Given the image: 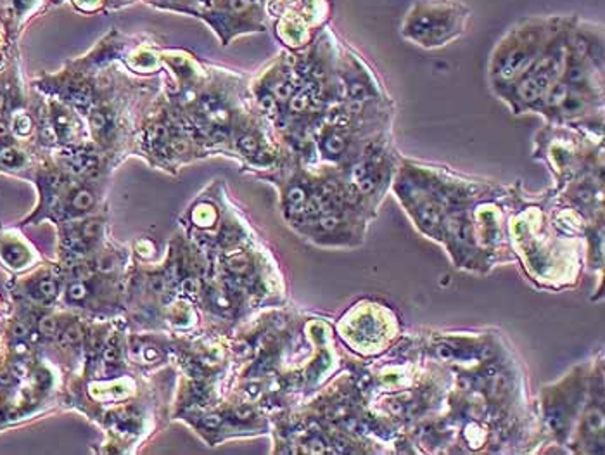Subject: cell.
<instances>
[{
  "label": "cell",
  "mask_w": 605,
  "mask_h": 455,
  "mask_svg": "<svg viewBox=\"0 0 605 455\" xmlns=\"http://www.w3.org/2000/svg\"><path fill=\"white\" fill-rule=\"evenodd\" d=\"M102 357H104V362H106V363H114L116 359H118V350H116L114 346H106Z\"/></svg>",
  "instance_id": "14"
},
{
  "label": "cell",
  "mask_w": 605,
  "mask_h": 455,
  "mask_svg": "<svg viewBox=\"0 0 605 455\" xmlns=\"http://www.w3.org/2000/svg\"><path fill=\"white\" fill-rule=\"evenodd\" d=\"M87 286L83 285V283H73V285H70V287H68V298L72 300V302H82L85 296H87Z\"/></svg>",
  "instance_id": "9"
},
{
  "label": "cell",
  "mask_w": 605,
  "mask_h": 455,
  "mask_svg": "<svg viewBox=\"0 0 605 455\" xmlns=\"http://www.w3.org/2000/svg\"><path fill=\"white\" fill-rule=\"evenodd\" d=\"M7 133V129H5V125L4 123H0V137H4Z\"/></svg>",
  "instance_id": "20"
},
{
  "label": "cell",
  "mask_w": 605,
  "mask_h": 455,
  "mask_svg": "<svg viewBox=\"0 0 605 455\" xmlns=\"http://www.w3.org/2000/svg\"><path fill=\"white\" fill-rule=\"evenodd\" d=\"M4 102H5V99H4V95L0 94V111L4 110Z\"/></svg>",
  "instance_id": "21"
},
{
  "label": "cell",
  "mask_w": 605,
  "mask_h": 455,
  "mask_svg": "<svg viewBox=\"0 0 605 455\" xmlns=\"http://www.w3.org/2000/svg\"><path fill=\"white\" fill-rule=\"evenodd\" d=\"M80 340H82V331H80L78 325L68 327V329L62 333V336H61V343H62V344H76Z\"/></svg>",
  "instance_id": "10"
},
{
  "label": "cell",
  "mask_w": 605,
  "mask_h": 455,
  "mask_svg": "<svg viewBox=\"0 0 605 455\" xmlns=\"http://www.w3.org/2000/svg\"><path fill=\"white\" fill-rule=\"evenodd\" d=\"M235 418L241 419V421H247V419L253 418V411L249 407H239L235 411Z\"/></svg>",
  "instance_id": "15"
},
{
  "label": "cell",
  "mask_w": 605,
  "mask_h": 455,
  "mask_svg": "<svg viewBox=\"0 0 605 455\" xmlns=\"http://www.w3.org/2000/svg\"><path fill=\"white\" fill-rule=\"evenodd\" d=\"M0 163L4 167H18L19 163V154L14 151L13 148H4L0 150Z\"/></svg>",
  "instance_id": "7"
},
{
  "label": "cell",
  "mask_w": 605,
  "mask_h": 455,
  "mask_svg": "<svg viewBox=\"0 0 605 455\" xmlns=\"http://www.w3.org/2000/svg\"><path fill=\"white\" fill-rule=\"evenodd\" d=\"M564 19L566 16L534 15L519 18L507 28L496 42L488 66L495 94L530 72L531 66L543 54L550 40L562 26Z\"/></svg>",
  "instance_id": "1"
},
{
  "label": "cell",
  "mask_w": 605,
  "mask_h": 455,
  "mask_svg": "<svg viewBox=\"0 0 605 455\" xmlns=\"http://www.w3.org/2000/svg\"><path fill=\"white\" fill-rule=\"evenodd\" d=\"M62 247L68 251V253H73V255H82L87 251V245L82 237H75V236H66L62 239Z\"/></svg>",
  "instance_id": "6"
},
{
  "label": "cell",
  "mask_w": 605,
  "mask_h": 455,
  "mask_svg": "<svg viewBox=\"0 0 605 455\" xmlns=\"http://www.w3.org/2000/svg\"><path fill=\"white\" fill-rule=\"evenodd\" d=\"M256 393H260V386L258 384H251L249 388H247V395H251V397H254Z\"/></svg>",
  "instance_id": "19"
},
{
  "label": "cell",
  "mask_w": 605,
  "mask_h": 455,
  "mask_svg": "<svg viewBox=\"0 0 605 455\" xmlns=\"http://www.w3.org/2000/svg\"><path fill=\"white\" fill-rule=\"evenodd\" d=\"M38 333H40L42 336H53V334H56V319H53V317H42V319L38 321Z\"/></svg>",
  "instance_id": "8"
},
{
  "label": "cell",
  "mask_w": 605,
  "mask_h": 455,
  "mask_svg": "<svg viewBox=\"0 0 605 455\" xmlns=\"http://www.w3.org/2000/svg\"><path fill=\"white\" fill-rule=\"evenodd\" d=\"M182 289H184V293H196V289H197L196 281L194 279H186L184 285H182Z\"/></svg>",
  "instance_id": "17"
},
{
  "label": "cell",
  "mask_w": 605,
  "mask_h": 455,
  "mask_svg": "<svg viewBox=\"0 0 605 455\" xmlns=\"http://www.w3.org/2000/svg\"><path fill=\"white\" fill-rule=\"evenodd\" d=\"M163 287H165L163 277H152L151 289L154 293H163Z\"/></svg>",
  "instance_id": "16"
},
{
  "label": "cell",
  "mask_w": 605,
  "mask_h": 455,
  "mask_svg": "<svg viewBox=\"0 0 605 455\" xmlns=\"http://www.w3.org/2000/svg\"><path fill=\"white\" fill-rule=\"evenodd\" d=\"M91 125L94 127V131H102L106 129V116L99 111L91 114Z\"/></svg>",
  "instance_id": "12"
},
{
  "label": "cell",
  "mask_w": 605,
  "mask_h": 455,
  "mask_svg": "<svg viewBox=\"0 0 605 455\" xmlns=\"http://www.w3.org/2000/svg\"><path fill=\"white\" fill-rule=\"evenodd\" d=\"M72 205H73V208L75 209L87 211V209L94 205V194L87 189L78 190L75 198H73V201H72Z\"/></svg>",
  "instance_id": "5"
},
{
  "label": "cell",
  "mask_w": 605,
  "mask_h": 455,
  "mask_svg": "<svg viewBox=\"0 0 605 455\" xmlns=\"http://www.w3.org/2000/svg\"><path fill=\"white\" fill-rule=\"evenodd\" d=\"M99 232H101V224H99V222H87V224L83 226V228H82V234H83V237H87V239H94V237L99 236Z\"/></svg>",
  "instance_id": "11"
},
{
  "label": "cell",
  "mask_w": 605,
  "mask_h": 455,
  "mask_svg": "<svg viewBox=\"0 0 605 455\" xmlns=\"http://www.w3.org/2000/svg\"><path fill=\"white\" fill-rule=\"evenodd\" d=\"M471 16L464 0H418L407 11L399 34L422 49H441L467 32Z\"/></svg>",
  "instance_id": "2"
},
{
  "label": "cell",
  "mask_w": 605,
  "mask_h": 455,
  "mask_svg": "<svg viewBox=\"0 0 605 455\" xmlns=\"http://www.w3.org/2000/svg\"><path fill=\"white\" fill-rule=\"evenodd\" d=\"M0 258L5 266L19 268V266H24L30 262V253H28L26 247L19 245V243H9V245L0 247Z\"/></svg>",
  "instance_id": "3"
},
{
  "label": "cell",
  "mask_w": 605,
  "mask_h": 455,
  "mask_svg": "<svg viewBox=\"0 0 605 455\" xmlns=\"http://www.w3.org/2000/svg\"><path fill=\"white\" fill-rule=\"evenodd\" d=\"M57 291H59V287H57V283L53 277L40 279L37 285L30 287L32 296L37 298L40 302H51V300H54L57 296Z\"/></svg>",
  "instance_id": "4"
},
{
  "label": "cell",
  "mask_w": 605,
  "mask_h": 455,
  "mask_svg": "<svg viewBox=\"0 0 605 455\" xmlns=\"http://www.w3.org/2000/svg\"><path fill=\"white\" fill-rule=\"evenodd\" d=\"M99 264H101V266H99L101 270H108V272H110V270H113V266H111V262H110V260H99Z\"/></svg>",
  "instance_id": "18"
},
{
  "label": "cell",
  "mask_w": 605,
  "mask_h": 455,
  "mask_svg": "<svg viewBox=\"0 0 605 455\" xmlns=\"http://www.w3.org/2000/svg\"><path fill=\"white\" fill-rule=\"evenodd\" d=\"M220 424H222V418L216 416V414H211V416H206V418L203 419V426L206 430H216Z\"/></svg>",
  "instance_id": "13"
}]
</instances>
